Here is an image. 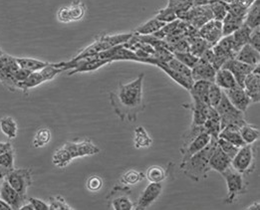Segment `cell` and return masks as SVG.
Segmentation results:
<instances>
[{
  "mask_svg": "<svg viewBox=\"0 0 260 210\" xmlns=\"http://www.w3.org/2000/svg\"><path fill=\"white\" fill-rule=\"evenodd\" d=\"M210 0H192V7L196 6H204V5H209Z\"/></svg>",
  "mask_w": 260,
  "mask_h": 210,
  "instance_id": "obj_55",
  "label": "cell"
},
{
  "mask_svg": "<svg viewBox=\"0 0 260 210\" xmlns=\"http://www.w3.org/2000/svg\"><path fill=\"white\" fill-rule=\"evenodd\" d=\"M168 67H170L171 69H173L174 71L182 74L185 77H188V78H192L191 77V69L188 68L187 66H185L184 64H182L181 61H179L178 59H176L175 57L172 58L169 62L166 63Z\"/></svg>",
  "mask_w": 260,
  "mask_h": 210,
  "instance_id": "obj_44",
  "label": "cell"
},
{
  "mask_svg": "<svg viewBox=\"0 0 260 210\" xmlns=\"http://www.w3.org/2000/svg\"><path fill=\"white\" fill-rule=\"evenodd\" d=\"M11 207L0 198V210H10Z\"/></svg>",
  "mask_w": 260,
  "mask_h": 210,
  "instance_id": "obj_58",
  "label": "cell"
},
{
  "mask_svg": "<svg viewBox=\"0 0 260 210\" xmlns=\"http://www.w3.org/2000/svg\"><path fill=\"white\" fill-rule=\"evenodd\" d=\"M216 70L204 58H200L198 64L191 69V77L193 81H207L209 83L214 82Z\"/></svg>",
  "mask_w": 260,
  "mask_h": 210,
  "instance_id": "obj_15",
  "label": "cell"
},
{
  "mask_svg": "<svg viewBox=\"0 0 260 210\" xmlns=\"http://www.w3.org/2000/svg\"><path fill=\"white\" fill-rule=\"evenodd\" d=\"M145 178H146V174H144L142 171L131 169L122 176L120 182H121V184H124L127 186L136 185V184L143 182Z\"/></svg>",
  "mask_w": 260,
  "mask_h": 210,
  "instance_id": "obj_38",
  "label": "cell"
},
{
  "mask_svg": "<svg viewBox=\"0 0 260 210\" xmlns=\"http://www.w3.org/2000/svg\"><path fill=\"white\" fill-rule=\"evenodd\" d=\"M146 178L150 181V183H162L167 178V172L161 166L153 165L148 168Z\"/></svg>",
  "mask_w": 260,
  "mask_h": 210,
  "instance_id": "obj_39",
  "label": "cell"
},
{
  "mask_svg": "<svg viewBox=\"0 0 260 210\" xmlns=\"http://www.w3.org/2000/svg\"><path fill=\"white\" fill-rule=\"evenodd\" d=\"M99 152L100 149L90 138L68 142L55 151L52 157L53 164L59 168H65L74 158L97 155Z\"/></svg>",
  "mask_w": 260,
  "mask_h": 210,
  "instance_id": "obj_3",
  "label": "cell"
},
{
  "mask_svg": "<svg viewBox=\"0 0 260 210\" xmlns=\"http://www.w3.org/2000/svg\"><path fill=\"white\" fill-rule=\"evenodd\" d=\"M212 17L214 20L222 21L225 15L228 14V3L222 1H216L211 4H209Z\"/></svg>",
  "mask_w": 260,
  "mask_h": 210,
  "instance_id": "obj_41",
  "label": "cell"
},
{
  "mask_svg": "<svg viewBox=\"0 0 260 210\" xmlns=\"http://www.w3.org/2000/svg\"><path fill=\"white\" fill-rule=\"evenodd\" d=\"M251 33H252V29L243 23L241 26L239 27L236 31H234V33L232 34L233 39H234V45H235V47L238 51L243 45L248 43Z\"/></svg>",
  "mask_w": 260,
  "mask_h": 210,
  "instance_id": "obj_30",
  "label": "cell"
},
{
  "mask_svg": "<svg viewBox=\"0 0 260 210\" xmlns=\"http://www.w3.org/2000/svg\"><path fill=\"white\" fill-rule=\"evenodd\" d=\"M0 198L6 202L11 209H20L26 201V197L17 192L6 181L1 183Z\"/></svg>",
  "mask_w": 260,
  "mask_h": 210,
  "instance_id": "obj_11",
  "label": "cell"
},
{
  "mask_svg": "<svg viewBox=\"0 0 260 210\" xmlns=\"http://www.w3.org/2000/svg\"><path fill=\"white\" fill-rule=\"evenodd\" d=\"M209 166L210 169L216 170L222 174L228 168L232 166V158L222 152V150L216 146L212 155L209 158Z\"/></svg>",
  "mask_w": 260,
  "mask_h": 210,
  "instance_id": "obj_17",
  "label": "cell"
},
{
  "mask_svg": "<svg viewBox=\"0 0 260 210\" xmlns=\"http://www.w3.org/2000/svg\"><path fill=\"white\" fill-rule=\"evenodd\" d=\"M145 75L140 74L138 78L127 84H121L116 92L110 94V100L116 115L124 122H134L144 110L143 82Z\"/></svg>",
  "mask_w": 260,
  "mask_h": 210,
  "instance_id": "obj_1",
  "label": "cell"
},
{
  "mask_svg": "<svg viewBox=\"0 0 260 210\" xmlns=\"http://www.w3.org/2000/svg\"><path fill=\"white\" fill-rule=\"evenodd\" d=\"M155 17L156 19H158L159 21L164 22V23H170V22L175 21V20L178 19L177 13L174 10H172L171 8H169L168 6L166 8L159 9Z\"/></svg>",
  "mask_w": 260,
  "mask_h": 210,
  "instance_id": "obj_47",
  "label": "cell"
},
{
  "mask_svg": "<svg viewBox=\"0 0 260 210\" xmlns=\"http://www.w3.org/2000/svg\"><path fill=\"white\" fill-rule=\"evenodd\" d=\"M186 38H187L188 47H189L188 51L199 58H201L204 53L212 47L207 40L200 37L198 34L186 37Z\"/></svg>",
  "mask_w": 260,
  "mask_h": 210,
  "instance_id": "obj_24",
  "label": "cell"
},
{
  "mask_svg": "<svg viewBox=\"0 0 260 210\" xmlns=\"http://www.w3.org/2000/svg\"><path fill=\"white\" fill-rule=\"evenodd\" d=\"M12 146L10 143H0V155H2L3 153L9 151V150H12Z\"/></svg>",
  "mask_w": 260,
  "mask_h": 210,
  "instance_id": "obj_54",
  "label": "cell"
},
{
  "mask_svg": "<svg viewBox=\"0 0 260 210\" xmlns=\"http://www.w3.org/2000/svg\"><path fill=\"white\" fill-rule=\"evenodd\" d=\"M162 189V183H150L141 194L138 203L135 205V209L144 210L150 207L159 197Z\"/></svg>",
  "mask_w": 260,
  "mask_h": 210,
  "instance_id": "obj_10",
  "label": "cell"
},
{
  "mask_svg": "<svg viewBox=\"0 0 260 210\" xmlns=\"http://www.w3.org/2000/svg\"><path fill=\"white\" fill-rule=\"evenodd\" d=\"M198 35L213 46L215 45L222 37V23L214 19L209 20L205 25L198 30Z\"/></svg>",
  "mask_w": 260,
  "mask_h": 210,
  "instance_id": "obj_13",
  "label": "cell"
},
{
  "mask_svg": "<svg viewBox=\"0 0 260 210\" xmlns=\"http://www.w3.org/2000/svg\"><path fill=\"white\" fill-rule=\"evenodd\" d=\"M204 128L208 134L211 135V137L218 138V134L221 131V126H220V117L217 111L215 110V108L209 107L208 117L204 124Z\"/></svg>",
  "mask_w": 260,
  "mask_h": 210,
  "instance_id": "obj_20",
  "label": "cell"
},
{
  "mask_svg": "<svg viewBox=\"0 0 260 210\" xmlns=\"http://www.w3.org/2000/svg\"><path fill=\"white\" fill-rule=\"evenodd\" d=\"M5 181L21 195H27V190L32 184V171L30 168H18L8 172Z\"/></svg>",
  "mask_w": 260,
  "mask_h": 210,
  "instance_id": "obj_8",
  "label": "cell"
},
{
  "mask_svg": "<svg viewBox=\"0 0 260 210\" xmlns=\"http://www.w3.org/2000/svg\"><path fill=\"white\" fill-rule=\"evenodd\" d=\"M129 188L127 185H116L111 191L109 196V206L114 210H132L135 209V204L128 195Z\"/></svg>",
  "mask_w": 260,
  "mask_h": 210,
  "instance_id": "obj_9",
  "label": "cell"
},
{
  "mask_svg": "<svg viewBox=\"0 0 260 210\" xmlns=\"http://www.w3.org/2000/svg\"><path fill=\"white\" fill-rule=\"evenodd\" d=\"M215 110L217 111V113L220 117L221 130L229 126H233V127H236L239 129L241 126H243L244 124L247 123L244 113L237 110L230 102V100L226 97V95L224 94V92L222 94L220 102L218 103V105L216 106Z\"/></svg>",
  "mask_w": 260,
  "mask_h": 210,
  "instance_id": "obj_4",
  "label": "cell"
},
{
  "mask_svg": "<svg viewBox=\"0 0 260 210\" xmlns=\"http://www.w3.org/2000/svg\"><path fill=\"white\" fill-rule=\"evenodd\" d=\"M168 7L178 14L185 12L192 7V0H169Z\"/></svg>",
  "mask_w": 260,
  "mask_h": 210,
  "instance_id": "obj_42",
  "label": "cell"
},
{
  "mask_svg": "<svg viewBox=\"0 0 260 210\" xmlns=\"http://www.w3.org/2000/svg\"><path fill=\"white\" fill-rule=\"evenodd\" d=\"M8 172H9L8 170H6V169H4V168H2L0 166V183H2L5 180V178L8 174Z\"/></svg>",
  "mask_w": 260,
  "mask_h": 210,
  "instance_id": "obj_56",
  "label": "cell"
},
{
  "mask_svg": "<svg viewBox=\"0 0 260 210\" xmlns=\"http://www.w3.org/2000/svg\"><path fill=\"white\" fill-rule=\"evenodd\" d=\"M86 185H87V188H88L90 191H92V192H97V191H99V190L102 188V186H103V181H102V179H101L100 177H98V176H93V177H91V178L88 179V181H87V183H86Z\"/></svg>",
  "mask_w": 260,
  "mask_h": 210,
  "instance_id": "obj_50",
  "label": "cell"
},
{
  "mask_svg": "<svg viewBox=\"0 0 260 210\" xmlns=\"http://www.w3.org/2000/svg\"><path fill=\"white\" fill-rule=\"evenodd\" d=\"M63 71H64L63 68L57 67L56 63H49V65H47L46 67H44L43 69L40 70V73H41L44 81L48 82V81L54 79L58 74H60Z\"/></svg>",
  "mask_w": 260,
  "mask_h": 210,
  "instance_id": "obj_45",
  "label": "cell"
},
{
  "mask_svg": "<svg viewBox=\"0 0 260 210\" xmlns=\"http://www.w3.org/2000/svg\"><path fill=\"white\" fill-rule=\"evenodd\" d=\"M210 141H211V135L208 134L207 131H203L202 133L198 134L186 146L181 148V153L182 155V160L191 157L192 155H194L198 152L205 149L210 143Z\"/></svg>",
  "mask_w": 260,
  "mask_h": 210,
  "instance_id": "obj_14",
  "label": "cell"
},
{
  "mask_svg": "<svg viewBox=\"0 0 260 210\" xmlns=\"http://www.w3.org/2000/svg\"><path fill=\"white\" fill-rule=\"evenodd\" d=\"M57 19L62 22V23H69L71 22L70 18V13H69V7L68 6H63L59 8L57 11Z\"/></svg>",
  "mask_w": 260,
  "mask_h": 210,
  "instance_id": "obj_52",
  "label": "cell"
},
{
  "mask_svg": "<svg viewBox=\"0 0 260 210\" xmlns=\"http://www.w3.org/2000/svg\"><path fill=\"white\" fill-rule=\"evenodd\" d=\"M28 202H30L32 204L34 210H49L48 203L44 202L41 199H38V198H35V197H31V198H29Z\"/></svg>",
  "mask_w": 260,
  "mask_h": 210,
  "instance_id": "obj_53",
  "label": "cell"
},
{
  "mask_svg": "<svg viewBox=\"0 0 260 210\" xmlns=\"http://www.w3.org/2000/svg\"><path fill=\"white\" fill-rule=\"evenodd\" d=\"M239 133L245 145H253L259 138V130L248 123L239 128Z\"/></svg>",
  "mask_w": 260,
  "mask_h": 210,
  "instance_id": "obj_31",
  "label": "cell"
},
{
  "mask_svg": "<svg viewBox=\"0 0 260 210\" xmlns=\"http://www.w3.org/2000/svg\"><path fill=\"white\" fill-rule=\"evenodd\" d=\"M20 210H34V208H33V206H32V204H31L30 202H28V203L25 202V203L21 206Z\"/></svg>",
  "mask_w": 260,
  "mask_h": 210,
  "instance_id": "obj_59",
  "label": "cell"
},
{
  "mask_svg": "<svg viewBox=\"0 0 260 210\" xmlns=\"http://www.w3.org/2000/svg\"><path fill=\"white\" fill-rule=\"evenodd\" d=\"M18 65L22 68L25 69L29 72H36V71H40L41 69H43L44 67H46L47 65H49L48 62H44V61H40L34 58H16Z\"/></svg>",
  "mask_w": 260,
  "mask_h": 210,
  "instance_id": "obj_33",
  "label": "cell"
},
{
  "mask_svg": "<svg viewBox=\"0 0 260 210\" xmlns=\"http://www.w3.org/2000/svg\"><path fill=\"white\" fill-rule=\"evenodd\" d=\"M218 137L232 143L233 145L238 147V148H241L245 145L240 133H239V129L236 127H233V126H229V127H225L224 129H222L218 134Z\"/></svg>",
  "mask_w": 260,
  "mask_h": 210,
  "instance_id": "obj_27",
  "label": "cell"
},
{
  "mask_svg": "<svg viewBox=\"0 0 260 210\" xmlns=\"http://www.w3.org/2000/svg\"><path fill=\"white\" fill-rule=\"evenodd\" d=\"M255 66H251L248 64H245L243 62H240L238 60H236L235 58L228 60L221 68L228 69L229 71L232 72V74L234 75V78L236 80V83L238 86L243 88V83L244 80L246 78V76L248 74H250Z\"/></svg>",
  "mask_w": 260,
  "mask_h": 210,
  "instance_id": "obj_12",
  "label": "cell"
},
{
  "mask_svg": "<svg viewBox=\"0 0 260 210\" xmlns=\"http://www.w3.org/2000/svg\"><path fill=\"white\" fill-rule=\"evenodd\" d=\"M216 141L217 138L211 137L210 143L205 149L182 160L181 169L188 179L194 182H201L208 178V172L211 170L209 166V158L217 146Z\"/></svg>",
  "mask_w": 260,
  "mask_h": 210,
  "instance_id": "obj_2",
  "label": "cell"
},
{
  "mask_svg": "<svg viewBox=\"0 0 260 210\" xmlns=\"http://www.w3.org/2000/svg\"><path fill=\"white\" fill-rule=\"evenodd\" d=\"M224 94L226 95V97L229 98L230 102L239 111L245 113V111L247 110L248 106L250 105L251 101L249 99V97L247 96L245 90L240 87V86H236L233 89L230 90H225L223 91Z\"/></svg>",
  "mask_w": 260,
  "mask_h": 210,
  "instance_id": "obj_16",
  "label": "cell"
},
{
  "mask_svg": "<svg viewBox=\"0 0 260 210\" xmlns=\"http://www.w3.org/2000/svg\"><path fill=\"white\" fill-rule=\"evenodd\" d=\"M190 108L192 111V126H204L207 117H208V109L210 106L205 104L203 102L192 100V104L185 106Z\"/></svg>",
  "mask_w": 260,
  "mask_h": 210,
  "instance_id": "obj_21",
  "label": "cell"
},
{
  "mask_svg": "<svg viewBox=\"0 0 260 210\" xmlns=\"http://www.w3.org/2000/svg\"><path fill=\"white\" fill-rule=\"evenodd\" d=\"M19 68L16 57L6 53L0 56V82L9 90L17 89L15 73Z\"/></svg>",
  "mask_w": 260,
  "mask_h": 210,
  "instance_id": "obj_7",
  "label": "cell"
},
{
  "mask_svg": "<svg viewBox=\"0 0 260 210\" xmlns=\"http://www.w3.org/2000/svg\"><path fill=\"white\" fill-rule=\"evenodd\" d=\"M49 210H71L73 209L66 201L65 199L60 196L56 195L49 198Z\"/></svg>",
  "mask_w": 260,
  "mask_h": 210,
  "instance_id": "obj_48",
  "label": "cell"
},
{
  "mask_svg": "<svg viewBox=\"0 0 260 210\" xmlns=\"http://www.w3.org/2000/svg\"><path fill=\"white\" fill-rule=\"evenodd\" d=\"M155 66L158 67L159 69H161L167 75H169L171 77V79L174 80L176 83H178L180 86H182L183 89H185L186 91H189L193 85V80L192 78H188V77H185L182 74L174 71L173 69H171L170 67L167 66L166 63H159V62H156L155 64Z\"/></svg>",
  "mask_w": 260,
  "mask_h": 210,
  "instance_id": "obj_22",
  "label": "cell"
},
{
  "mask_svg": "<svg viewBox=\"0 0 260 210\" xmlns=\"http://www.w3.org/2000/svg\"><path fill=\"white\" fill-rule=\"evenodd\" d=\"M134 143L136 149H147L153 145V139L144 127H137L134 130Z\"/></svg>",
  "mask_w": 260,
  "mask_h": 210,
  "instance_id": "obj_28",
  "label": "cell"
},
{
  "mask_svg": "<svg viewBox=\"0 0 260 210\" xmlns=\"http://www.w3.org/2000/svg\"><path fill=\"white\" fill-rule=\"evenodd\" d=\"M165 25H166V23L159 21L158 19H156V17H154V18L150 19L149 21H147L145 24L138 27L135 30V34H138V35H151V34L156 33V31L161 29Z\"/></svg>",
  "mask_w": 260,
  "mask_h": 210,
  "instance_id": "obj_34",
  "label": "cell"
},
{
  "mask_svg": "<svg viewBox=\"0 0 260 210\" xmlns=\"http://www.w3.org/2000/svg\"><path fill=\"white\" fill-rule=\"evenodd\" d=\"M243 23L252 30L260 27V0H254L248 7Z\"/></svg>",
  "mask_w": 260,
  "mask_h": 210,
  "instance_id": "obj_25",
  "label": "cell"
},
{
  "mask_svg": "<svg viewBox=\"0 0 260 210\" xmlns=\"http://www.w3.org/2000/svg\"><path fill=\"white\" fill-rule=\"evenodd\" d=\"M243 89L245 90L250 101L258 103L260 101V74L251 72L246 76L243 83Z\"/></svg>",
  "mask_w": 260,
  "mask_h": 210,
  "instance_id": "obj_18",
  "label": "cell"
},
{
  "mask_svg": "<svg viewBox=\"0 0 260 210\" xmlns=\"http://www.w3.org/2000/svg\"><path fill=\"white\" fill-rule=\"evenodd\" d=\"M213 83L216 84L223 91L233 89L234 87L238 86L234 75L232 74V72L229 71L228 69H224V68H220L216 71Z\"/></svg>",
  "mask_w": 260,
  "mask_h": 210,
  "instance_id": "obj_23",
  "label": "cell"
},
{
  "mask_svg": "<svg viewBox=\"0 0 260 210\" xmlns=\"http://www.w3.org/2000/svg\"><path fill=\"white\" fill-rule=\"evenodd\" d=\"M51 137H52V133H51V131L48 128L39 129L37 132L35 133V135H34L32 145L36 149L43 148L47 144H49V142L51 141Z\"/></svg>",
  "mask_w": 260,
  "mask_h": 210,
  "instance_id": "obj_36",
  "label": "cell"
},
{
  "mask_svg": "<svg viewBox=\"0 0 260 210\" xmlns=\"http://www.w3.org/2000/svg\"><path fill=\"white\" fill-rule=\"evenodd\" d=\"M209 84L210 83L207 81H194L191 89L188 91L190 93V96L192 97V100H197L208 105V94Z\"/></svg>",
  "mask_w": 260,
  "mask_h": 210,
  "instance_id": "obj_26",
  "label": "cell"
},
{
  "mask_svg": "<svg viewBox=\"0 0 260 210\" xmlns=\"http://www.w3.org/2000/svg\"><path fill=\"white\" fill-rule=\"evenodd\" d=\"M216 142H217V146L222 150V152L224 154H226L232 159L234 158V156L237 154V152L239 150L238 147L234 146L232 143H230L223 138L218 137Z\"/></svg>",
  "mask_w": 260,
  "mask_h": 210,
  "instance_id": "obj_49",
  "label": "cell"
},
{
  "mask_svg": "<svg viewBox=\"0 0 260 210\" xmlns=\"http://www.w3.org/2000/svg\"><path fill=\"white\" fill-rule=\"evenodd\" d=\"M43 83H45V81L43 79L40 71H36V72L30 73L29 76L24 81L19 82L17 84V89L22 90L26 94L28 90H30L32 88H35V87H37V86H39Z\"/></svg>",
  "mask_w": 260,
  "mask_h": 210,
  "instance_id": "obj_32",
  "label": "cell"
},
{
  "mask_svg": "<svg viewBox=\"0 0 260 210\" xmlns=\"http://www.w3.org/2000/svg\"><path fill=\"white\" fill-rule=\"evenodd\" d=\"M244 19L237 17L231 12H228L223 20L221 21L222 23V36H228L233 34L234 31H236L239 27L243 24Z\"/></svg>",
  "mask_w": 260,
  "mask_h": 210,
  "instance_id": "obj_29",
  "label": "cell"
},
{
  "mask_svg": "<svg viewBox=\"0 0 260 210\" xmlns=\"http://www.w3.org/2000/svg\"><path fill=\"white\" fill-rule=\"evenodd\" d=\"M232 167L244 176H248L254 171L255 154L253 145H244L239 148L237 154L232 159Z\"/></svg>",
  "mask_w": 260,
  "mask_h": 210,
  "instance_id": "obj_6",
  "label": "cell"
},
{
  "mask_svg": "<svg viewBox=\"0 0 260 210\" xmlns=\"http://www.w3.org/2000/svg\"><path fill=\"white\" fill-rule=\"evenodd\" d=\"M0 130L8 138H14L17 135V124L11 117H4L0 120Z\"/></svg>",
  "mask_w": 260,
  "mask_h": 210,
  "instance_id": "obj_35",
  "label": "cell"
},
{
  "mask_svg": "<svg viewBox=\"0 0 260 210\" xmlns=\"http://www.w3.org/2000/svg\"><path fill=\"white\" fill-rule=\"evenodd\" d=\"M0 166L8 171L14 169V151L9 150L0 155Z\"/></svg>",
  "mask_w": 260,
  "mask_h": 210,
  "instance_id": "obj_46",
  "label": "cell"
},
{
  "mask_svg": "<svg viewBox=\"0 0 260 210\" xmlns=\"http://www.w3.org/2000/svg\"><path fill=\"white\" fill-rule=\"evenodd\" d=\"M248 44L251 45L253 48H255L257 51L260 52V27H257L252 30Z\"/></svg>",
  "mask_w": 260,
  "mask_h": 210,
  "instance_id": "obj_51",
  "label": "cell"
},
{
  "mask_svg": "<svg viewBox=\"0 0 260 210\" xmlns=\"http://www.w3.org/2000/svg\"><path fill=\"white\" fill-rule=\"evenodd\" d=\"M234 58L245 64L256 66L259 65L260 52L247 43L239 49V51L235 55Z\"/></svg>",
  "mask_w": 260,
  "mask_h": 210,
  "instance_id": "obj_19",
  "label": "cell"
},
{
  "mask_svg": "<svg viewBox=\"0 0 260 210\" xmlns=\"http://www.w3.org/2000/svg\"><path fill=\"white\" fill-rule=\"evenodd\" d=\"M3 54H4V52H3V51H2V49H1V48H0V56H2V55H3Z\"/></svg>",
  "mask_w": 260,
  "mask_h": 210,
  "instance_id": "obj_60",
  "label": "cell"
},
{
  "mask_svg": "<svg viewBox=\"0 0 260 210\" xmlns=\"http://www.w3.org/2000/svg\"><path fill=\"white\" fill-rule=\"evenodd\" d=\"M228 185V195L225 198V203L234 204L241 194L245 193L247 190V182L245 176L236 171L232 166L228 168L221 174Z\"/></svg>",
  "mask_w": 260,
  "mask_h": 210,
  "instance_id": "obj_5",
  "label": "cell"
},
{
  "mask_svg": "<svg viewBox=\"0 0 260 210\" xmlns=\"http://www.w3.org/2000/svg\"><path fill=\"white\" fill-rule=\"evenodd\" d=\"M68 7L71 22L82 20L86 14V6L81 0H74L70 5H68Z\"/></svg>",
  "mask_w": 260,
  "mask_h": 210,
  "instance_id": "obj_37",
  "label": "cell"
},
{
  "mask_svg": "<svg viewBox=\"0 0 260 210\" xmlns=\"http://www.w3.org/2000/svg\"><path fill=\"white\" fill-rule=\"evenodd\" d=\"M174 54V57L176 59H178L179 61H181L182 64H184L185 66H187L188 68L192 69L199 62L200 58L192 55L189 51H186V52H175Z\"/></svg>",
  "mask_w": 260,
  "mask_h": 210,
  "instance_id": "obj_43",
  "label": "cell"
},
{
  "mask_svg": "<svg viewBox=\"0 0 260 210\" xmlns=\"http://www.w3.org/2000/svg\"><path fill=\"white\" fill-rule=\"evenodd\" d=\"M260 208V204H259V201H254L251 205H249L248 207H246L245 209L247 210H253V209H256L258 210Z\"/></svg>",
  "mask_w": 260,
  "mask_h": 210,
  "instance_id": "obj_57",
  "label": "cell"
},
{
  "mask_svg": "<svg viewBox=\"0 0 260 210\" xmlns=\"http://www.w3.org/2000/svg\"><path fill=\"white\" fill-rule=\"evenodd\" d=\"M222 94H223L222 89H220L216 84L210 83L208 87V105L212 108H216V106L218 105V103L221 100Z\"/></svg>",
  "mask_w": 260,
  "mask_h": 210,
  "instance_id": "obj_40",
  "label": "cell"
}]
</instances>
